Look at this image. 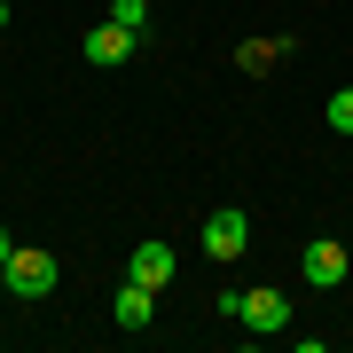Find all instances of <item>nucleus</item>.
I'll return each instance as SVG.
<instances>
[{"instance_id": "nucleus-9", "label": "nucleus", "mask_w": 353, "mask_h": 353, "mask_svg": "<svg viewBox=\"0 0 353 353\" xmlns=\"http://www.w3.org/2000/svg\"><path fill=\"white\" fill-rule=\"evenodd\" d=\"M330 126H338V134H353V87H345V94H330Z\"/></svg>"}, {"instance_id": "nucleus-11", "label": "nucleus", "mask_w": 353, "mask_h": 353, "mask_svg": "<svg viewBox=\"0 0 353 353\" xmlns=\"http://www.w3.org/2000/svg\"><path fill=\"white\" fill-rule=\"evenodd\" d=\"M8 16H16V8H8V0H0V32H8Z\"/></svg>"}, {"instance_id": "nucleus-3", "label": "nucleus", "mask_w": 353, "mask_h": 353, "mask_svg": "<svg viewBox=\"0 0 353 353\" xmlns=\"http://www.w3.org/2000/svg\"><path fill=\"white\" fill-rule=\"evenodd\" d=\"M299 267H306V283H314V290H338V283H345V267H353V252H345L338 236H314Z\"/></svg>"}, {"instance_id": "nucleus-8", "label": "nucleus", "mask_w": 353, "mask_h": 353, "mask_svg": "<svg viewBox=\"0 0 353 353\" xmlns=\"http://www.w3.org/2000/svg\"><path fill=\"white\" fill-rule=\"evenodd\" d=\"M110 24H126V32H141V24H150V0H110Z\"/></svg>"}, {"instance_id": "nucleus-1", "label": "nucleus", "mask_w": 353, "mask_h": 353, "mask_svg": "<svg viewBox=\"0 0 353 353\" xmlns=\"http://www.w3.org/2000/svg\"><path fill=\"white\" fill-rule=\"evenodd\" d=\"M0 275H8V299H48L63 267H55V252H39V243H16Z\"/></svg>"}, {"instance_id": "nucleus-2", "label": "nucleus", "mask_w": 353, "mask_h": 353, "mask_svg": "<svg viewBox=\"0 0 353 353\" xmlns=\"http://www.w3.org/2000/svg\"><path fill=\"white\" fill-rule=\"evenodd\" d=\"M243 252H252V220H243L236 204H220V212L204 220V259H220V267H236Z\"/></svg>"}, {"instance_id": "nucleus-6", "label": "nucleus", "mask_w": 353, "mask_h": 353, "mask_svg": "<svg viewBox=\"0 0 353 353\" xmlns=\"http://www.w3.org/2000/svg\"><path fill=\"white\" fill-rule=\"evenodd\" d=\"M126 283H141V290H165V283H173V243H134Z\"/></svg>"}, {"instance_id": "nucleus-7", "label": "nucleus", "mask_w": 353, "mask_h": 353, "mask_svg": "<svg viewBox=\"0 0 353 353\" xmlns=\"http://www.w3.org/2000/svg\"><path fill=\"white\" fill-rule=\"evenodd\" d=\"M110 314H118V330H150V322H157V290H141V283H118Z\"/></svg>"}, {"instance_id": "nucleus-5", "label": "nucleus", "mask_w": 353, "mask_h": 353, "mask_svg": "<svg viewBox=\"0 0 353 353\" xmlns=\"http://www.w3.org/2000/svg\"><path fill=\"white\" fill-rule=\"evenodd\" d=\"M243 330H259V338H275V330H290V299L283 290H243Z\"/></svg>"}, {"instance_id": "nucleus-10", "label": "nucleus", "mask_w": 353, "mask_h": 353, "mask_svg": "<svg viewBox=\"0 0 353 353\" xmlns=\"http://www.w3.org/2000/svg\"><path fill=\"white\" fill-rule=\"evenodd\" d=\"M8 252H16V236H8V228H0V267H8Z\"/></svg>"}, {"instance_id": "nucleus-4", "label": "nucleus", "mask_w": 353, "mask_h": 353, "mask_svg": "<svg viewBox=\"0 0 353 353\" xmlns=\"http://www.w3.org/2000/svg\"><path fill=\"white\" fill-rule=\"evenodd\" d=\"M134 48H141V32H126V24H110V16H102V24L87 32V63H94V71H110V63H126Z\"/></svg>"}]
</instances>
